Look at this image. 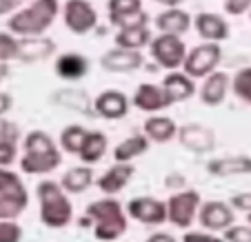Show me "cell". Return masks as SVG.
<instances>
[{
    "label": "cell",
    "mask_w": 251,
    "mask_h": 242,
    "mask_svg": "<svg viewBox=\"0 0 251 242\" xmlns=\"http://www.w3.org/2000/svg\"><path fill=\"white\" fill-rule=\"evenodd\" d=\"M25 153L20 156V171L27 176H45L62 165V149L53 143L49 133L29 131L23 140Z\"/></svg>",
    "instance_id": "6da1fadb"
},
{
    "label": "cell",
    "mask_w": 251,
    "mask_h": 242,
    "mask_svg": "<svg viewBox=\"0 0 251 242\" xmlns=\"http://www.w3.org/2000/svg\"><path fill=\"white\" fill-rule=\"evenodd\" d=\"M58 14H62L60 0H31L27 7L9 16L7 29L16 33L18 38H23V36H45V31H49V27L56 23Z\"/></svg>",
    "instance_id": "7a4b0ae2"
},
{
    "label": "cell",
    "mask_w": 251,
    "mask_h": 242,
    "mask_svg": "<svg viewBox=\"0 0 251 242\" xmlns=\"http://www.w3.org/2000/svg\"><path fill=\"white\" fill-rule=\"evenodd\" d=\"M85 216L94 222V238L100 242L118 240L129 227L123 204L114 195H107L104 200H96V202L87 204Z\"/></svg>",
    "instance_id": "3957f363"
},
{
    "label": "cell",
    "mask_w": 251,
    "mask_h": 242,
    "mask_svg": "<svg viewBox=\"0 0 251 242\" xmlns=\"http://www.w3.org/2000/svg\"><path fill=\"white\" fill-rule=\"evenodd\" d=\"M36 195L40 202V222L49 229H65L74 220V204L69 202V194L60 182L43 180L36 187Z\"/></svg>",
    "instance_id": "277c9868"
},
{
    "label": "cell",
    "mask_w": 251,
    "mask_h": 242,
    "mask_svg": "<svg viewBox=\"0 0 251 242\" xmlns=\"http://www.w3.org/2000/svg\"><path fill=\"white\" fill-rule=\"evenodd\" d=\"M149 53H151V58L156 60L158 67H162L167 72H174V69H180L182 62H185L187 45L182 43V36H178V33L160 31L149 43Z\"/></svg>",
    "instance_id": "5b68a950"
},
{
    "label": "cell",
    "mask_w": 251,
    "mask_h": 242,
    "mask_svg": "<svg viewBox=\"0 0 251 242\" xmlns=\"http://www.w3.org/2000/svg\"><path fill=\"white\" fill-rule=\"evenodd\" d=\"M202 200L196 189H182L167 200V222L178 229H189L194 224Z\"/></svg>",
    "instance_id": "8992f818"
},
{
    "label": "cell",
    "mask_w": 251,
    "mask_h": 242,
    "mask_svg": "<svg viewBox=\"0 0 251 242\" xmlns=\"http://www.w3.org/2000/svg\"><path fill=\"white\" fill-rule=\"evenodd\" d=\"M223 60V49L218 43H202L198 47L189 49L187 58L182 62V72L189 73L191 78H207L209 73L216 72V67Z\"/></svg>",
    "instance_id": "52a82bcc"
},
{
    "label": "cell",
    "mask_w": 251,
    "mask_h": 242,
    "mask_svg": "<svg viewBox=\"0 0 251 242\" xmlns=\"http://www.w3.org/2000/svg\"><path fill=\"white\" fill-rule=\"evenodd\" d=\"M62 23L76 36H87L98 24V11L89 0H67L62 5Z\"/></svg>",
    "instance_id": "ba28073f"
},
{
    "label": "cell",
    "mask_w": 251,
    "mask_h": 242,
    "mask_svg": "<svg viewBox=\"0 0 251 242\" xmlns=\"http://www.w3.org/2000/svg\"><path fill=\"white\" fill-rule=\"evenodd\" d=\"M127 216L140 224L156 227L167 222V202H160L151 195H136L127 202Z\"/></svg>",
    "instance_id": "9c48e42d"
},
{
    "label": "cell",
    "mask_w": 251,
    "mask_h": 242,
    "mask_svg": "<svg viewBox=\"0 0 251 242\" xmlns=\"http://www.w3.org/2000/svg\"><path fill=\"white\" fill-rule=\"evenodd\" d=\"M236 220V214H233V207L223 200H209V202H202L198 209V222L204 231L218 233L229 229Z\"/></svg>",
    "instance_id": "30bf717a"
},
{
    "label": "cell",
    "mask_w": 251,
    "mask_h": 242,
    "mask_svg": "<svg viewBox=\"0 0 251 242\" xmlns=\"http://www.w3.org/2000/svg\"><path fill=\"white\" fill-rule=\"evenodd\" d=\"M107 16L114 27H131V24H147L149 16L142 9V0H109Z\"/></svg>",
    "instance_id": "8fae6325"
},
{
    "label": "cell",
    "mask_w": 251,
    "mask_h": 242,
    "mask_svg": "<svg viewBox=\"0 0 251 242\" xmlns=\"http://www.w3.org/2000/svg\"><path fill=\"white\" fill-rule=\"evenodd\" d=\"M178 143L187 149V151L194 153H209L216 149V131L204 124L198 122H189L178 127Z\"/></svg>",
    "instance_id": "7c38bea8"
},
{
    "label": "cell",
    "mask_w": 251,
    "mask_h": 242,
    "mask_svg": "<svg viewBox=\"0 0 251 242\" xmlns=\"http://www.w3.org/2000/svg\"><path fill=\"white\" fill-rule=\"evenodd\" d=\"M142 62H145L142 51L125 49V47H118V45L100 56V67L109 73H131L136 69H140Z\"/></svg>",
    "instance_id": "4fadbf2b"
},
{
    "label": "cell",
    "mask_w": 251,
    "mask_h": 242,
    "mask_svg": "<svg viewBox=\"0 0 251 242\" xmlns=\"http://www.w3.org/2000/svg\"><path fill=\"white\" fill-rule=\"evenodd\" d=\"M133 107L145 114H156V111H162L167 107H171V98L167 96L165 87L162 85H153V82H142V85L136 87L131 98Z\"/></svg>",
    "instance_id": "5bb4252c"
},
{
    "label": "cell",
    "mask_w": 251,
    "mask_h": 242,
    "mask_svg": "<svg viewBox=\"0 0 251 242\" xmlns=\"http://www.w3.org/2000/svg\"><path fill=\"white\" fill-rule=\"evenodd\" d=\"M56 53V43L47 36H23L18 38V58L16 60L31 65V62H43Z\"/></svg>",
    "instance_id": "9a60e30c"
},
{
    "label": "cell",
    "mask_w": 251,
    "mask_h": 242,
    "mask_svg": "<svg viewBox=\"0 0 251 242\" xmlns=\"http://www.w3.org/2000/svg\"><path fill=\"white\" fill-rule=\"evenodd\" d=\"M94 111L104 120H120L129 114V98L118 89L100 91L94 98Z\"/></svg>",
    "instance_id": "2e32d148"
},
{
    "label": "cell",
    "mask_w": 251,
    "mask_h": 242,
    "mask_svg": "<svg viewBox=\"0 0 251 242\" xmlns=\"http://www.w3.org/2000/svg\"><path fill=\"white\" fill-rule=\"evenodd\" d=\"M194 27L200 38L209 40V43H223V40L229 38V33H231L227 20L220 14H213V11H200L194 18Z\"/></svg>",
    "instance_id": "e0dca14e"
},
{
    "label": "cell",
    "mask_w": 251,
    "mask_h": 242,
    "mask_svg": "<svg viewBox=\"0 0 251 242\" xmlns=\"http://www.w3.org/2000/svg\"><path fill=\"white\" fill-rule=\"evenodd\" d=\"M136 176V167L131 162H116L98 178V189L104 195H118Z\"/></svg>",
    "instance_id": "ac0fdd59"
},
{
    "label": "cell",
    "mask_w": 251,
    "mask_h": 242,
    "mask_svg": "<svg viewBox=\"0 0 251 242\" xmlns=\"http://www.w3.org/2000/svg\"><path fill=\"white\" fill-rule=\"evenodd\" d=\"M207 173L216 178H233L249 176L251 173V156L238 153V156H223L207 162Z\"/></svg>",
    "instance_id": "d6986e66"
},
{
    "label": "cell",
    "mask_w": 251,
    "mask_h": 242,
    "mask_svg": "<svg viewBox=\"0 0 251 242\" xmlns=\"http://www.w3.org/2000/svg\"><path fill=\"white\" fill-rule=\"evenodd\" d=\"M229 87H231V78H229V73L225 72H216L209 73L207 78H204L202 87H200V102L207 107H218L225 102V98H227V91Z\"/></svg>",
    "instance_id": "ffe728a7"
},
{
    "label": "cell",
    "mask_w": 251,
    "mask_h": 242,
    "mask_svg": "<svg viewBox=\"0 0 251 242\" xmlns=\"http://www.w3.org/2000/svg\"><path fill=\"white\" fill-rule=\"evenodd\" d=\"M156 27L158 31L162 33H178V36H182V33H187L191 29V24H194V18H191L189 11L180 9V7H167L165 11H160V14L156 16Z\"/></svg>",
    "instance_id": "44dd1931"
},
{
    "label": "cell",
    "mask_w": 251,
    "mask_h": 242,
    "mask_svg": "<svg viewBox=\"0 0 251 242\" xmlns=\"http://www.w3.org/2000/svg\"><path fill=\"white\" fill-rule=\"evenodd\" d=\"M162 87H165L167 96L171 98V102H185L191 96L196 94V85L194 78L189 73L180 72V69H174V72H167V76L162 78Z\"/></svg>",
    "instance_id": "7402d4cb"
},
{
    "label": "cell",
    "mask_w": 251,
    "mask_h": 242,
    "mask_svg": "<svg viewBox=\"0 0 251 242\" xmlns=\"http://www.w3.org/2000/svg\"><path fill=\"white\" fill-rule=\"evenodd\" d=\"M145 136L158 145H167L171 143L174 138H178V124L174 118L169 116H149L145 120V127H142Z\"/></svg>",
    "instance_id": "603a6c76"
},
{
    "label": "cell",
    "mask_w": 251,
    "mask_h": 242,
    "mask_svg": "<svg viewBox=\"0 0 251 242\" xmlns=\"http://www.w3.org/2000/svg\"><path fill=\"white\" fill-rule=\"evenodd\" d=\"M56 73L62 80H80L89 73V60L76 51L60 53L56 58Z\"/></svg>",
    "instance_id": "cb8c5ba5"
},
{
    "label": "cell",
    "mask_w": 251,
    "mask_h": 242,
    "mask_svg": "<svg viewBox=\"0 0 251 242\" xmlns=\"http://www.w3.org/2000/svg\"><path fill=\"white\" fill-rule=\"evenodd\" d=\"M151 29L149 24H131V27H120L116 33V45L125 49H133V51H142L151 43Z\"/></svg>",
    "instance_id": "d4e9b609"
},
{
    "label": "cell",
    "mask_w": 251,
    "mask_h": 242,
    "mask_svg": "<svg viewBox=\"0 0 251 242\" xmlns=\"http://www.w3.org/2000/svg\"><path fill=\"white\" fill-rule=\"evenodd\" d=\"M53 102L65 107V109L78 111V114H82V116H96L94 102H91L89 96L82 89H58L56 94H53Z\"/></svg>",
    "instance_id": "484cf974"
},
{
    "label": "cell",
    "mask_w": 251,
    "mask_h": 242,
    "mask_svg": "<svg viewBox=\"0 0 251 242\" xmlns=\"http://www.w3.org/2000/svg\"><path fill=\"white\" fill-rule=\"evenodd\" d=\"M149 145H151V140H149L145 133H133V136L125 138L123 143L116 145L114 160L116 162H131V160H136V158L145 156V153L149 151Z\"/></svg>",
    "instance_id": "4316f807"
},
{
    "label": "cell",
    "mask_w": 251,
    "mask_h": 242,
    "mask_svg": "<svg viewBox=\"0 0 251 242\" xmlns=\"http://www.w3.org/2000/svg\"><path fill=\"white\" fill-rule=\"evenodd\" d=\"M60 185L69 195L85 194L94 185V169L91 167H71V169H67L62 173Z\"/></svg>",
    "instance_id": "83f0119b"
},
{
    "label": "cell",
    "mask_w": 251,
    "mask_h": 242,
    "mask_svg": "<svg viewBox=\"0 0 251 242\" xmlns=\"http://www.w3.org/2000/svg\"><path fill=\"white\" fill-rule=\"evenodd\" d=\"M107 145L109 143H107V136H104L102 131H87V138L80 147L78 158H80L85 165H96V162H100L102 156L107 153Z\"/></svg>",
    "instance_id": "f1b7e54d"
},
{
    "label": "cell",
    "mask_w": 251,
    "mask_h": 242,
    "mask_svg": "<svg viewBox=\"0 0 251 242\" xmlns=\"http://www.w3.org/2000/svg\"><path fill=\"white\" fill-rule=\"evenodd\" d=\"M0 195H9V198H18L29 202V194L25 182L18 178V173L0 167Z\"/></svg>",
    "instance_id": "f546056e"
},
{
    "label": "cell",
    "mask_w": 251,
    "mask_h": 242,
    "mask_svg": "<svg viewBox=\"0 0 251 242\" xmlns=\"http://www.w3.org/2000/svg\"><path fill=\"white\" fill-rule=\"evenodd\" d=\"M87 138V129L82 124H67L60 133V149L67 153H80V147Z\"/></svg>",
    "instance_id": "4dcf8cb0"
},
{
    "label": "cell",
    "mask_w": 251,
    "mask_h": 242,
    "mask_svg": "<svg viewBox=\"0 0 251 242\" xmlns=\"http://www.w3.org/2000/svg\"><path fill=\"white\" fill-rule=\"evenodd\" d=\"M231 91L247 105H251V67H242L231 78Z\"/></svg>",
    "instance_id": "1f68e13d"
},
{
    "label": "cell",
    "mask_w": 251,
    "mask_h": 242,
    "mask_svg": "<svg viewBox=\"0 0 251 242\" xmlns=\"http://www.w3.org/2000/svg\"><path fill=\"white\" fill-rule=\"evenodd\" d=\"M25 200L9 198V195H0V220H16L25 209H27Z\"/></svg>",
    "instance_id": "d6a6232c"
},
{
    "label": "cell",
    "mask_w": 251,
    "mask_h": 242,
    "mask_svg": "<svg viewBox=\"0 0 251 242\" xmlns=\"http://www.w3.org/2000/svg\"><path fill=\"white\" fill-rule=\"evenodd\" d=\"M18 58V38L11 31H0V60L9 62Z\"/></svg>",
    "instance_id": "836d02e7"
},
{
    "label": "cell",
    "mask_w": 251,
    "mask_h": 242,
    "mask_svg": "<svg viewBox=\"0 0 251 242\" xmlns=\"http://www.w3.org/2000/svg\"><path fill=\"white\" fill-rule=\"evenodd\" d=\"M23 227L14 220H0V242H20Z\"/></svg>",
    "instance_id": "e575fe53"
},
{
    "label": "cell",
    "mask_w": 251,
    "mask_h": 242,
    "mask_svg": "<svg viewBox=\"0 0 251 242\" xmlns=\"http://www.w3.org/2000/svg\"><path fill=\"white\" fill-rule=\"evenodd\" d=\"M227 242H251V224H231L223 231Z\"/></svg>",
    "instance_id": "d590c367"
},
{
    "label": "cell",
    "mask_w": 251,
    "mask_h": 242,
    "mask_svg": "<svg viewBox=\"0 0 251 242\" xmlns=\"http://www.w3.org/2000/svg\"><path fill=\"white\" fill-rule=\"evenodd\" d=\"M18 158V147H16L14 140H7V138H0V167H9L16 162Z\"/></svg>",
    "instance_id": "8d00e7d4"
},
{
    "label": "cell",
    "mask_w": 251,
    "mask_h": 242,
    "mask_svg": "<svg viewBox=\"0 0 251 242\" xmlns=\"http://www.w3.org/2000/svg\"><path fill=\"white\" fill-rule=\"evenodd\" d=\"M223 7L227 16H245L251 11V0H225Z\"/></svg>",
    "instance_id": "74e56055"
},
{
    "label": "cell",
    "mask_w": 251,
    "mask_h": 242,
    "mask_svg": "<svg viewBox=\"0 0 251 242\" xmlns=\"http://www.w3.org/2000/svg\"><path fill=\"white\" fill-rule=\"evenodd\" d=\"M229 202H231L233 211H242V214H247V216L251 214V191H242V194L231 195Z\"/></svg>",
    "instance_id": "f35d334b"
},
{
    "label": "cell",
    "mask_w": 251,
    "mask_h": 242,
    "mask_svg": "<svg viewBox=\"0 0 251 242\" xmlns=\"http://www.w3.org/2000/svg\"><path fill=\"white\" fill-rule=\"evenodd\" d=\"M182 242H227L225 238H218L213 236L211 231L204 233V231H187L185 238H182Z\"/></svg>",
    "instance_id": "ab89813d"
},
{
    "label": "cell",
    "mask_w": 251,
    "mask_h": 242,
    "mask_svg": "<svg viewBox=\"0 0 251 242\" xmlns=\"http://www.w3.org/2000/svg\"><path fill=\"white\" fill-rule=\"evenodd\" d=\"M27 2L29 0H0V16H11Z\"/></svg>",
    "instance_id": "60d3db41"
},
{
    "label": "cell",
    "mask_w": 251,
    "mask_h": 242,
    "mask_svg": "<svg viewBox=\"0 0 251 242\" xmlns=\"http://www.w3.org/2000/svg\"><path fill=\"white\" fill-rule=\"evenodd\" d=\"M11 107H14V98L5 91H0V118H5V114H9Z\"/></svg>",
    "instance_id": "b9f144b4"
},
{
    "label": "cell",
    "mask_w": 251,
    "mask_h": 242,
    "mask_svg": "<svg viewBox=\"0 0 251 242\" xmlns=\"http://www.w3.org/2000/svg\"><path fill=\"white\" fill-rule=\"evenodd\" d=\"M145 242H176V238L171 233H151Z\"/></svg>",
    "instance_id": "7bdbcfd3"
},
{
    "label": "cell",
    "mask_w": 251,
    "mask_h": 242,
    "mask_svg": "<svg viewBox=\"0 0 251 242\" xmlns=\"http://www.w3.org/2000/svg\"><path fill=\"white\" fill-rule=\"evenodd\" d=\"M153 2H158L162 7H180L182 0H153Z\"/></svg>",
    "instance_id": "ee69618b"
},
{
    "label": "cell",
    "mask_w": 251,
    "mask_h": 242,
    "mask_svg": "<svg viewBox=\"0 0 251 242\" xmlns=\"http://www.w3.org/2000/svg\"><path fill=\"white\" fill-rule=\"evenodd\" d=\"M7 73H9V62H2V60H0V80H5Z\"/></svg>",
    "instance_id": "f6af8a7d"
},
{
    "label": "cell",
    "mask_w": 251,
    "mask_h": 242,
    "mask_svg": "<svg viewBox=\"0 0 251 242\" xmlns=\"http://www.w3.org/2000/svg\"><path fill=\"white\" fill-rule=\"evenodd\" d=\"M249 224H251V214H249Z\"/></svg>",
    "instance_id": "bcb514c9"
},
{
    "label": "cell",
    "mask_w": 251,
    "mask_h": 242,
    "mask_svg": "<svg viewBox=\"0 0 251 242\" xmlns=\"http://www.w3.org/2000/svg\"><path fill=\"white\" fill-rule=\"evenodd\" d=\"M249 16H251V11H249Z\"/></svg>",
    "instance_id": "7dc6e473"
}]
</instances>
